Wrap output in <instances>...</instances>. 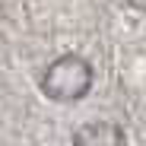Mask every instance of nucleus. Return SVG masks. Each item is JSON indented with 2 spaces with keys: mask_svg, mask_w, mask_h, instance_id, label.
Here are the masks:
<instances>
[{
  "mask_svg": "<svg viewBox=\"0 0 146 146\" xmlns=\"http://www.w3.org/2000/svg\"><path fill=\"white\" fill-rule=\"evenodd\" d=\"M89 89H92V67L76 54L57 57L41 76V92L54 102H76Z\"/></svg>",
  "mask_w": 146,
  "mask_h": 146,
  "instance_id": "obj_1",
  "label": "nucleus"
},
{
  "mask_svg": "<svg viewBox=\"0 0 146 146\" xmlns=\"http://www.w3.org/2000/svg\"><path fill=\"white\" fill-rule=\"evenodd\" d=\"M127 3H130L133 10H143V13H146V0H127Z\"/></svg>",
  "mask_w": 146,
  "mask_h": 146,
  "instance_id": "obj_3",
  "label": "nucleus"
},
{
  "mask_svg": "<svg viewBox=\"0 0 146 146\" xmlns=\"http://www.w3.org/2000/svg\"><path fill=\"white\" fill-rule=\"evenodd\" d=\"M73 146H124V130L108 121H92L73 133Z\"/></svg>",
  "mask_w": 146,
  "mask_h": 146,
  "instance_id": "obj_2",
  "label": "nucleus"
}]
</instances>
